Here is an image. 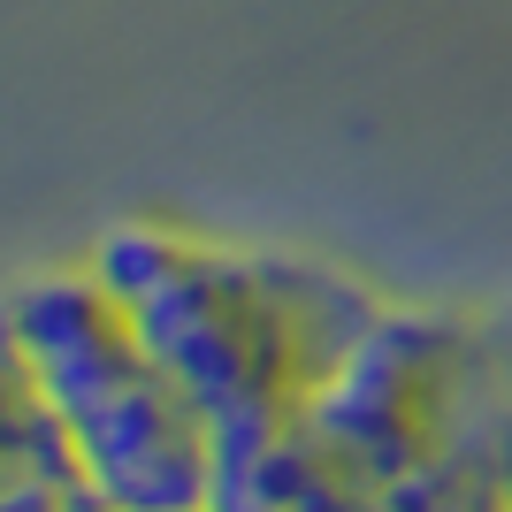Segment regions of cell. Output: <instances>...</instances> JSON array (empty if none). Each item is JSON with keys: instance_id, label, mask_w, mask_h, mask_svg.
<instances>
[{"instance_id": "obj_1", "label": "cell", "mask_w": 512, "mask_h": 512, "mask_svg": "<svg viewBox=\"0 0 512 512\" xmlns=\"http://www.w3.org/2000/svg\"><path fill=\"white\" fill-rule=\"evenodd\" d=\"M85 260L115 283L153 360L192 390L222 451L299 428L390 321V306L337 268L214 245L169 222H123Z\"/></svg>"}, {"instance_id": "obj_4", "label": "cell", "mask_w": 512, "mask_h": 512, "mask_svg": "<svg viewBox=\"0 0 512 512\" xmlns=\"http://www.w3.org/2000/svg\"><path fill=\"white\" fill-rule=\"evenodd\" d=\"M0 512H107L85 451L54 413L16 321L0 306Z\"/></svg>"}, {"instance_id": "obj_3", "label": "cell", "mask_w": 512, "mask_h": 512, "mask_svg": "<svg viewBox=\"0 0 512 512\" xmlns=\"http://www.w3.org/2000/svg\"><path fill=\"white\" fill-rule=\"evenodd\" d=\"M451 490H406L383 467H367L337 428L306 413L268 444L222 451L214 512H444Z\"/></svg>"}, {"instance_id": "obj_2", "label": "cell", "mask_w": 512, "mask_h": 512, "mask_svg": "<svg viewBox=\"0 0 512 512\" xmlns=\"http://www.w3.org/2000/svg\"><path fill=\"white\" fill-rule=\"evenodd\" d=\"M8 321L85 451L107 512H214V474H222L214 421L153 360L130 306L92 260L31 276L8 299Z\"/></svg>"}]
</instances>
